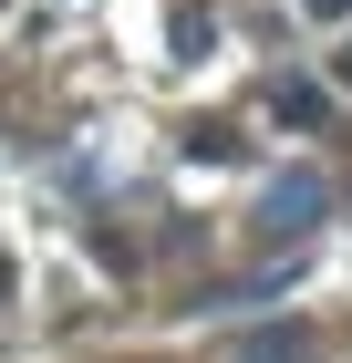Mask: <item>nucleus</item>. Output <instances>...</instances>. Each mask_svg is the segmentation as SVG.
<instances>
[{"mask_svg":"<svg viewBox=\"0 0 352 363\" xmlns=\"http://www.w3.org/2000/svg\"><path fill=\"white\" fill-rule=\"evenodd\" d=\"M322 208H331V177L322 167H290V177H270V197H259V228H270V239H311Z\"/></svg>","mask_w":352,"mask_h":363,"instance_id":"f257e3e1","label":"nucleus"},{"mask_svg":"<svg viewBox=\"0 0 352 363\" xmlns=\"http://www.w3.org/2000/svg\"><path fill=\"white\" fill-rule=\"evenodd\" d=\"M239 363H311V333H300V322H270V333L239 342Z\"/></svg>","mask_w":352,"mask_h":363,"instance_id":"f03ea898","label":"nucleus"},{"mask_svg":"<svg viewBox=\"0 0 352 363\" xmlns=\"http://www.w3.org/2000/svg\"><path fill=\"white\" fill-rule=\"evenodd\" d=\"M270 114H280V125H322L331 94H322V84H270Z\"/></svg>","mask_w":352,"mask_h":363,"instance_id":"7ed1b4c3","label":"nucleus"},{"mask_svg":"<svg viewBox=\"0 0 352 363\" xmlns=\"http://www.w3.org/2000/svg\"><path fill=\"white\" fill-rule=\"evenodd\" d=\"M228 156H239L228 125H187V167H228Z\"/></svg>","mask_w":352,"mask_h":363,"instance_id":"20e7f679","label":"nucleus"},{"mask_svg":"<svg viewBox=\"0 0 352 363\" xmlns=\"http://www.w3.org/2000/svg\"><path fill=\"white\" fill-rule=\"evenodd\" d=\"M300 11H311V21H342V11H352V0H300Z\"/></svg>","mask_w":352,"mask_h":363,"instance_id":"39448f33","label":"nucleus"},{"mask_svg":"<svg viewBox=\"0 0 352 363\" xmlns=\"http://www.w3.org/2000/svg\"><path fill=\"white\" fill-rule=\"evenodd\" d=\"M331 73H342V84H352V42H342V52H331Z\"/></svg>","mask_w":352,"mask_h":363,"instance_id":"423d86ee","label":"nucleus"},{"mask_svg":"<svg viewBox=\"0 0 352 363\" xmlns=\"http://www.w3.org/2000/svg\"><path fill=\"white\" fill-rule=\"evenodd\" d=\"M0 301H11V259H0Z\"/></svg>","mask_w":352,"mask_h":363,"instance_id":"0eeeda50","label":"nucleus"}]
</instances>
